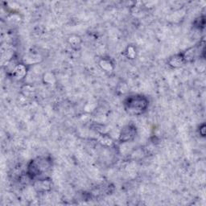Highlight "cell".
<instances>
[{
	"mask_svg": "<svg viewBox=\"0 0 206 206\" xmlns=\"http://www.w3.org/2000/svg\"><path fill=\"white\" fill-rule=\"evenodd\" d=\"M127 106L131 114H139L147 106V101L143 97H130L128 99Z\"/></svg>",
	"mask_w": 206,
	"mask_h": 206,
	"instance_id": "1",
	"label": "cell"
},
{
	"mask_svg": "<svg viewBox=\"0 0 206 206\" xmlns=\"http://www.w3.org/2000/svg\"><path fill=\"white\" fill-rule=\"evenodd\" d=\"M180 58H181V57H180ZM180 59H179V64H180H180H181V61H182V59L180 60ZM174 60H175V65H176V63H177L176 58V57H175Z\"/></svg>",
	"mask_w": 206,
	"mask_h": 206,
	"instance_id": "2",
	"label": "cell"
}]
</instances>
